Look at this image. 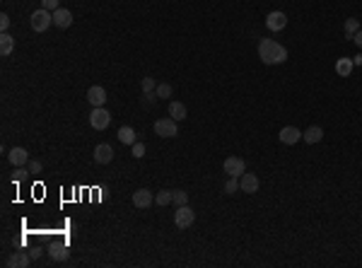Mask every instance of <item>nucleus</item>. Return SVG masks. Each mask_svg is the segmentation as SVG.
Instances as JSON below:
<instances>
[{
    "mask_svg": "<svg viewBox=\"0 0 362 268\" xmlns=\"http://www.w3.org/2000/svg\"><path fill=\"white\" fill-rule=\"evenodd\" d=\"M152 203H155V196L150 193V188H138L133 193V206L136 208H150Z\"/></svg>",
    "mask_w": 362,
    "mask_h": 268,
    "instance_id": "12",
    "label": "nucleus"
},
{
    "mask_svg": "<svg viewBox=\"0 0 362 268\" xmlns=\"http://www.w3.org/2000/svg\"><path fill=\"white\" fill-rule=\"evenodd\" d=\"M27 174H29V172H25V169H17V172H15V181H22Z\"/></svg>",
    "mask_w": 362,
    "mask_h": 268,
    "instance_id": "33",
    "label": "nucleus"
},
{
    "mask_svg": "<svg viewBox=\"0 0 362 268\" xmlns=\"http://www.w3.org/2000/svg\"><path fill=\"white\" fill-rule=\"evenodd\" d=\"M278 138H280V143H285V145H295V143L302 140V131L295 128V126H285V128L280 131Z\"/></svg>",
    "mask_w": 362,
    "mask_h": 268,
    "instance_id": "8",
    "label": "nucleus"
},
{
    "mask_svg": "<svg viewBox=\"0 0 362 268\" xmlns=\"http://www.w3.org/2000/svg\"><path fill=\"white\" fill-rule=\"evenodd\" d=\"M343 29H345V39H353L355 36V31H360V22L355 20V17H350V20H345V25H343Z\"/></svg>",
    "mask_w": 362,
    "mask_h": 268,
    "instance_id": "22",
    "label": "nucleus"
},
{
    "mask_svg": "<svg viewBox=\"0 0 362 268\" xmlns=\"http://www.w3.org/2000/svg\"><path fill=\"white\" fill-rule=\"evenodd\" d=\"M171 203H174L176 208H179V206H189V193H186V191H181V188H176V191H174V201H171Z\"/></svg>",
    "mask_w": 362,
    "mask_h": 268,
    "instance_id": "24",
    "label": "nucleus"
},
{
    "mask_svg": "<svg viewBox=\"0 0 362 268\" xmlns=\"http://www.w3.org/2000/svg\"><path fill=\"white\" fill-rule=\"evenodd\" d=\"M109 123H111V114H109L104 107H94V109H92V114H89V126H92L94 131H104Z\"/></svg>",
    "mask_w": 362,
    "mask_h": 268,
    "instance_id": "4",
    "label": "nucleus"
},
{
    "mask_svg": "<svg viewBox=\"0 0 362 268\" xmlns=\"http://www.w3.org/2000/svg\"><path fill=\"white\" fill-rule=\"evenodd\" d=\"M87 99H89V104H92V107H104L109 97H107V89L99 87V85H94V87L87 89Z\"/></svg>",
    "mask_w": 362,
    "mask_h": 268,
    "instance_id": "10",
    "label": "nucleus"
},
{
    "mask_svg": "<svg viewBox=\"0 0 362 268\" xmlns=\"http://www.w3.org/2000/svg\"><path fill=\"white\" fill-rule=\"evenodd\" d=\"M54 25H56L58 29H68L73 25V12L68 7H58L56 12H54Z\"/></svg>",
    "mask_w": 362,
    "mask_h": 268,
    "instance_id": "11",
    "label": "nucleus"
},
{
    "mask_svg": "<svg viewBox=\"0 0 362 268\" xmlns=\"http://www.w3.org/2000/svg\"><path fill=\"white\" fill-rule=\"evenodd\" d=\"M41 162L39 160H29V174H41Z\"/></svg>",
    "mask_w": 362,
    "mask_h": 268,
    "instance_id": "29",
    "label": "nucleus"
},
{
    "mask_svg": "<svg viewBox=\"0 0 362 268\" xmlns=\"http://www.w3.org/2000/svg\"><path fill=\"white\" fill-rule=\"evenodd\" d=\"M353 63H355V65H362V54H358V56L353 58Z\"/></svg>",
    "mask_w": 362,
    "mask_h": 268,
    "instance_id": "35",
    "label": "nucleus"
},
{
    "mask_svg": "<svg viewBox=\"0 0 362 268\" xmlns=\"http://www.w3.org/2000/svg\"><path fill=\"white\" fill-rule=\"evenodd\" d=\"M49 256H51V261H68L70 251H68V246H65V244H51Z\"/></svg>",
    "mask_w": 362,
    "mask_h": 268,
    "instance_id": "17",
    "label": "nucleus"
},
{
    "mask_svg": "<svg viewBox=\"0 0 362 268\" xmlns=\"http://www.w3.org/2000/svg\"><path fill=\"white\" fill-rule=\"evenodd\" d=\"M353 65H355V63H353L350 58H340L338 63H335V73H338L340 78H348V75L353 73Z\"/></svg>",
    "mask_w": 362,
    "mask_h": 268,
    "instance_id": "21",
    "label": "nucleus"
},
{
    "mask_svg": "<svg viewBox=\"0 0 362 268\" xmlns=\"http://www.w3.org/2000/svg\"><path fill=\"white\" fill-rule=\"evenodd\" d=\"M169 116L174 121H184L189 116V111H186V104H181V102H169Z\"/></svg>",
    "mask_w": 362,
    "mask_h": 268,
    "instance_id": "18",
    "label": "nucleus"
},
{
    "mask_svg": "<svg viewBox=\"0 0 362 268\" xmlns=\"http://www.w3.org/2000/svg\"><path fill=\"white\" fill-rule=\"evenodd\" d=\"M118 140H121L123 145H136V143H138V140H136V131H133L131 126L118 128Z\"/></svg>",
    "mask_w": 362,
    "mask_h": 268,
    "instance_id": "20",
    "label": "nucleus"
},
{
    "mask_svg": "<svg viewBox=\"0 0 362 268\" xmlns=\"http://www.w3.org/2000/svg\"><path fill=\"white\" fill-rule=\"evenodd\" d=\"M15 49V36H10L7 31L0 34V56H10Z\"/></svg>",
    "mask_w": 362,
    "mask_h": 268,
    "instance_id": "19",
    "label": "nucleus"
},
{
    "mask_svg": "<svg viewBox=\"0 0 362 268\" xmlns=\"http://www.w3.org/2000/svg\"><path fill=\"white\" fill-rule=\"evenodd\" d=\"M29 256H31V259H39V256H41V249H31Z\"/></svg>",
    "mask_w": 362,
    "mask_h": 268,
    "instance_id": "34",
    "label": "nucleus"
},
{
    "mask_svg": "<svg viewBox=\"0 0 362 268\" xmlns=\"http://www.w3.org/2000/svg\"><path fill=\"white\" fill-rule=\"evenodd\" d=\"M171 201H174V191H167V188L160 191V193L155 196V203H157V206H169Z\"/></svg>",
    "mask_w": 362,
    "mask_h": 268,
    "instance_id": "23",
    "label": "nucleus"
},
{
    "mask_svg": "<svg viewBox=\"0 0 362 268\" xmlns=\"http://www.w3.org/2000/svg\"><path fill=\"white\" fill-rule=\"evenodd\" d=\"M140 87H142L145 94H150V92H155V89H157V80H155V78H142Z\"/></svg>",
    "mask_w": 362,
    "mask_h": 268,
    "instance_id": "27",
    "label": "nucleus"
},
{
    "mask_svg": "<svg viewBox=\"0 0 362 268\" xmlns=\"http://www.w3.org/2000/svg\"><path fill=\"white\" fill-rule=\"evenodd\" d=\"M350 41H355V44L360 46V51H362V29H360V31H355V36H353Z\"/></svg>",
    "mask_w": 362,
    "mask_h": 268,
    "instance_id": "32",
    "label": "nucleus"
},
{
    "mask_svg": "<svg viewBox=\"0 0 362 268\" xmlns=\"http://www.w3.org/2000/svg\"><path fill=\"white\" fill-rule=\"evenodd\" d=\"M239 188H242L244 193H256V191H258V177L244 172V174L239 177Z\"/></svg>",
    "mask_w": 362,
    "mask_h": 268,
    "instance_id": "14",
    "label": "nucleus"
},
{
    "mask_svg": "<svg viewBox=\"0 0 362 268\" xmlns=\"http://www.w3.org/2000/svg\"><path fill=\"white\" fill-rule=\"evenodd\" d=\"M179 121H174L171 116L167 119H157L155 121V133L160 135V138H176L179 135V126H176Z\"/></svg>",
    "mask_w": 362,
    "mask_h": 268,
    "instance_id": "3",
    "label": "nucleus"
},
{
    "mask_svg": "<svg viewBox=\"0 0 362 268\" xmlns=\"http://www.w3.org/2000/svg\"><path fill=\"white\" fill-rule=\"evenodd\" d=\"M29 264H31L29 251H15V254L7 259V266H12V268H27Z\"/></svg>",
    "mask_w": 362,
    "mask_h": 268,
    "instance_id": "15",
    "label": "nucleus"
},
{
    "mask_svg": "<svg viewBox=\"0 0 362 268\" xmlns=\"http://www.w3.org/2000/svg\"><path fill=\"white\" fill-rule=\"evenodd\" d=\"M54 25V12H49V10H36V12H31V29L34 31H46L49 27Z\"/></svg>",
    "mask_w": 362,
    "mask_h": 268,
    "instance_id": "2",
    "label": "nucleus"
},
{
    "mask_svg": "<svg viewBox=\"0 0 362 268\" xmlns=\"http://www.w3.org/2000/svg\"><path fill=\"white\" fill-rule=\"evenodd\" d=\"M237 191H239V179L229 177L227 181H224V193H227V196H232V193H237Z\"/></svg>",
    "mask_w": 362,
    "mask_h": 268,
    "instance_id": "26",
    "label": "nucleus"
},
{
    "mask_svg": "<svg viewBox=\"0 0 362 268\" xmlns=\"http://www.w3.org/2000/svg\"><path fill=\"white\" fill-rule=\"evenodd\" d=\"M194 222H195V213L189 206H179L176 208V213H174V225L179 230H189Z\"/></svg>",
    "mask_w": 362,
    "mask_h": 268,
    "instance_id": "5",
    "label": "nucleus"
},
{
    "mask_svg": "<svg viewBox=\"0 0 362 268\" xmlns=\"http://www.w3.org/2000/svg\"><path fill=\"white\" fill-rule=\"evenodd\" d=\"M302 138H305V143H309V145H316V143H321V138H324V128L309 126L305 133H302Z\"/></svg>",
    "mask_w": 362,
    "mask_h": 268,
    "instance_id": "16",
    "label": "nucleus"
},
{
    "mask_svg": "<svg viewBox=\"0 0 362 268\" xmlns=\"http://www.w3.org/2000/svg\"><path fill=\"white\" fill-rule=\"evenodd\" d=\"M111 160H113V148L109 143H99L94 148V162L97 164H109Z\"/></svg>",
    "mask_w": 362,
    "mask_h": 268,
    "instance_id": "9",
    "label": "nucleus"
},
{
    "mask_svg": "<svg viewBox=\"0 0 362 268\" xmlns=\"http://www.w3.org/2000/svg\"><path fill=\"white\" fill-rule=\"evenodd\" d=\"M7 160L12 167H25V164H29V152L25 148H12L7 152Z\"/></svg>",
    "mask_w": 362,
    "mask_h": 268,
    "instance_id": "13",
    "label": "nucleus"
},
{
    "mask_svg": "<svg viewBox=\"0 0 362 268\" xmlns=\"http://www.w3.org/2000/svg\"><path fill=\"white\" fill-rule=\"evenodd\" d=\"M171 92H174V89H171V85H169V82H160V85H157V89H155V94H157L160 99H169V97H171Z\"/></svg>",
    "mask_w": 362,
    "mask_h": 268,
    "instance_id": "25",
    "label": "nucleus"
},
{
    "mask_svg": "<svg viewBox=\"0 0 362 268\" xmlns=\"http://www.w3.org/2000/svg\"><path fill=\"white\" fill-rule=\"evenodd\" d=\"M258 58L263 60L266 65H278V63L287 60V49L280 46L278 41H273V39H261V44H258Z\"/></svg>",
    "mask_w": 362,
    "mask_h": 268,
    "instance_id": "1",
    "label": "nucleus"
},
{
    "mask_svg": "<svg viewBox=\"0 0 362 268\" xmlns=\"http://www.w3.org/2000/svg\"><path fill=\"white\" fill-rule=\"evenodd\" d=\"M131 148H133V157H145V145H142V143H136V145H131Z\"/></svg>",
    "mask_w": 362,
    "mask_h": 268,
    "instance_id": "30",
    "label": "nucleus"
},
{
    "mask_svg": "<svg viewBox=\"0 0 362 268\" xmlns=\"http://www.w3.org/2000/svg\"><path fill=\"white\" fill-rule=\"evenodd\" d=\"M0 29H2V31H7V29H10V17H7L5 12L0 15Z\"/></svg>",
    "mask_w": 362,
    "mask_h": 268,
    "instance_id": "31",
    "label": "nucleus"
},
{
    "mask_svg": "<svg viewBox=\"0 0 362 268\" xmlns=\"http://www.w3.org/2000/svg\"><path fill=\"white\" fill-rule=\"evenodd\" d=\"M223 167H224V174H227V177H237V179H239L244 172H247V162H244L242 157H237V155L227 157Z\"/></svg>",
    "mask_w": 362,
    "mask_h": 268,
    "instance_id": "6",
    "label": "nucleus"
},
{
    "mask_svg": "<svg viewBox=\"0 0 362 268\" xmlns=\"http://www.w3.org/2000/svg\"><path fill=\"white\" fill-rule=\"evenodd\" d=\"M266 27L271 31H280L287 27V15L285 12H280V10H273V12H268L266 15Z\"/></svg>",
    "mask_w": 362,
    "mask_h": 268,
    "instance_id": "7",
    "label": "nucleus"
},
{
    "mask_svg": "<svg viewBox=\"0 0 362 268\" xmlns=\"http://www.w3.org/2000/svg\"><path fill=\"white\" fill-rule=\"evenodd\" d=\"M41 7L49 10V12H56L58 7H60V0H41Z\"/></svg>",
    "mask_w": 362,
    "mask_h": 268,
    "instance_id": "28",
    "label": "nucleus"
}]
</instances>
